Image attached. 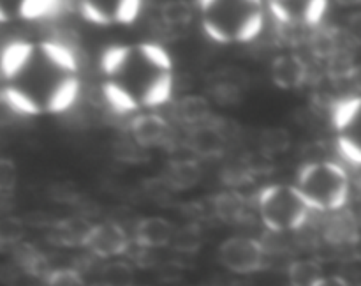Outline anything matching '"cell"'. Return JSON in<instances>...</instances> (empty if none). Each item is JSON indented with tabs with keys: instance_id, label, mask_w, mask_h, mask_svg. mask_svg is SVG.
<instances>
[{
	"instance_id": "obj_15",
	"label": "cell",
	"mask_w": 361,
	"mask_h": 286,
	"mask_svg": "<svg viewBox=\"0 0 361 286\" xmlns=\"http://www.w3.org/2000/svg\"><path fill=\"white\" fill-rule=\"evenodd\" d=\"M210 210L219 221L235 225L245 219L249 212V201L236 189L221 191L210 200Z\"/></svg>"
},
{
	"instance_id": "obj_6",
	"label": "cell",
	"mask_w": 361,
	"mask_h": 286,
	"mask_svg": "<svg viewBox=\"0 0 361 286\" xmlns=\"http://www.w3.org/2000/svg\"><path fill=\"white\" fill-rule=\"evenodd\" d=\"M334 126L342 157L361 166V95L342 99L335 105Z\"/></svg>"
},
{
	"instance_id": "obj_31",
	"label": "cell",
	"mask_w": 361,
	"mask_h": 286,
	"mask_svg": "<svg viewBox=\"0 0 361 286\" xmlns=\"http://www.w3.org/2000/svg\"><path fill=\"white\" fill-rule=\"evenodd\" d=\"M344 34L345 37L349 39V42L361 46V11L355 13L353 16H349L348 23H345Z\"/></svg>"
},
{
	"instance_id": "obj_28",
	"label": "cell",
	"mask_w": 361,
	"mask_h": 286,
	"mask_svg": "<svg viewBox=\"0 0 361 286\" xmlns=\"http://www.w3.org/2000/svg\"><path fill=\"white\" fill-rule=\"evenodd\" d=\"M23 237V221L20 218H4L0 222V244L2 247L20 246V240Z\"/></svg>"
},
{
	"instance_id": "obj_23",
	"label": "cell",
	"mask_w": 361,
	"mask_h": 286,
	"mask_svg": "<svg viewBox=\"0 0 361 286\" xmlns=\"http://www.w3.org/2000/svg\"><path fill=\"white\" fill-rule=\"evenodd\" d=\"M194 7L187 2H169L161 9V20L168 28H183L192 21Z\"/></svg>"
},
{
	"instance_id": "obj_1",
	"label": "cell",
	"mask_w": 361,
	"mask_h": 286,
	"mask_svg": "<svg viewBox=\"0 0 361 286\" xmlns=\"http://www.w3.org/2000/svg\"><path fill=\"white\" fill-rule=\"evenodd\" d=\"M80 66L67 46L16 41L2 52V101L23 115L60 113L80 94Z\"/></svg>"
},
{
	"instance_id": "obj_33",
	"label": "cell",
	"mask_w": 361,
	"mask_h": 286,
	"mask_svg": "<svg viewBox=\"0 0 361 286\" xmlns=\"http://www.w3.org/2000/svg\"><path fill=\"white\" fill-rule=\"evenodd\" d=\"M353 80H355L356 83H358V87L361 88V66L356 67V71H355V76H353Z\"/></svg>"
},
{
	"instance_id": "obj_26",
	"label": "cell",
	"mask_w": 361,
	"mask_h": 286,
	"mask_svg": "<svg viewBox=\"0 0 361 286\" xmlns=\"http://www.w3.org/2000/svg\"><path fill=\"white\" fill-rule=\"evenodd\" d=\"M203 244V233L197 225H187L176 230L171 246L180 253H196Z\"/></svg>"
},
{
	"instance_id": "obj_32",
	"label": "cell",
	"mask_w": 361,
	"mask_h": 286,
	"mask_svg": "<svg viewBox=\"0 0 361 286\" xmlns=\"http://www.w3.org/2000/svg\"><path fill=\"white\" fill-rule=\"evenodd\" d=\"M316 286H351V282L341 275H324Z\"/></svg>"
},
{
	"instance_id": "obj_21",
	"label": "cell",
	"mask_w": 361,
	"mask_h": 286,
	"mask_svg": "<svg viewBox=\"0 0 361 286\" xmlns=\"http://www.w3.org/2000/svg\"><path fill=\"white\" fill-rule=\"evenodd\" d=\"M291 133L286 127H268L259 134V152L270 159L286 154L291 148Z\"/></svg>"
},
{
	"instance_id": "obj_27",
	"label": "cell",
	"mask_w": 361,
	"mask_h": 286,
	"mask_svg": "<svg viewBox=\"0 0 361 286\" xmlns=\"http://www.w3.org/2000/svg\"><path fill=\"white\" fill-rule=\"evenodd\" d=\"M113 152H115L116 159L123 162H141L145 159V152L147 148H143L141 145H137L133 138L127 134V138L115 141L113 145Z\"/></svg>"
},
{
	"instance_id": "obj_9",
	"label": "cell",
	"mask_w": 361,
	"mask_h": 286,
	"mask_svg": "<svg viewBox=\"0 0 361 286\" xmlns=\"http://www.w3.org/2000/svg\"><path fill=\"white\" fill-rule=\"evenodd\" d=\"M81 16L94 25H130L141 13L137 0H101L81 2Z\"/></svg>"
},
{
	"instance_id": "obj_7",
	"label": "cell",
	"mask_w": 361,
	"mask_h": 286,
	"mask_svg": "<svg viewBox=\"0 0 361 286\" xmlns=\"http://www.w3.org/2000/svg\"><path fill=\"white\" fill-rule=\"evenodd\" d=\"M219 261L222 267L235 274H254L264 267L267 249L263 242L254 237H229L219 246Z\"/></svg>"
},
{
	"instance_id": "obj_34",
	"label": "cell",
	"mask_w": 361,
	"mask_h": 286,
	"mask_svg": "<svg viewBox=\"0 0 361 286\" xmlns=\"http://www.w3.org/2000/svg\"><path fill=\"white\" fill-rule=\"evenodd\" d=\"M351 286H361V272H360L358 275H356L355 282H351Z\"/></svg>"
},
{
	"instance_id": "obj_13",
	"label": "cell",
	"mask_w": 361,
	"mask_h": 286,
	"mask_svg": "<svg viewBox=\"0 0 361 286\" xmlns=\"http://www.w3.org/2000/svg\"><path fill=\"white\" fill-rule=\"evenodd\" d=\"M228 141L229 140L217 126V122H210L190 129L189 136H187V147L200 157H221Z\"/></svg>"
},
{
	"instance_id": "obj_10",
	"label": "cell",
	"mask_w": 361,
	"mask_h": 286,
	"mask_svg": "<svg viewBox=\"0 0 361 286\" xmlns=\"http://www.w3.org/2000/svg\"><path fill=\"white\" fill-rule=\"evenodd\" d=\"M85 249L99 258H115L129 249V237L118 222L102 221L92 226Z\"/></svg>"
},
{
	"instance_id": "obj_8",
	"label": "cell",
	"mask_w": 361,
	"mask_h": 286,
	"mask_svg": "<svg viewBox=\"0 0 361 286\" xmlns=\"http://www.w3.org/2000/svg\"><path fill=\"white\" fill-rule=\"evenodd\" d=\"M328 2L321 0H284L270 2L268 13L289 30H316L326 16Z\"/></svg>"
},
{
	"instance_id": "obj_12",
	"label": "cell",
	"mask_w": 361,
	"mask_h": 286,
	"mask_svg": "<svg viewBox=\"0 0 361 286\" xmlns=\"http://www.w3.org/2000/svg\"><path fill=\"white\" fill-rule=\"evenodd\" d=\"M270 76L281 90H300L310 76L309 64L296 53H281L271 60Z\"/></svg>"
},
{
	"instance_id": "obj_29",
	"label": "cell",
	"mask_w": 361,
	"mask_h": 286,
	"mask_svg": "<svg viewBox=\"0 0 361 286\" xmlns=\"http://www.w3.org/2000/svg\"><path fill=\"white\" fill-rule=\"evenodd\" d=\"M46 286H87L81 274L74 268H59L51 270L46 278Z\"/></svg>"
},
{
	"instance_id": "obj_25",
	"label": "cell",
	"mask_w": 361,
	"mask_h": 286,
	"mask_svg": "<svg viewBox=\"0 0 361 286\" xmlns=\"http://www.w3.org/2000/svg\"><path fill=\"white\" fill-rule=\"evenodd\" d=\"M104 286H133L134 270L127 261H109L102 268Z\"/></svg>"
},
{
	"instance_id": "obj_24",
	"label": "cell",
	"mask_w": 361,
	"mask_h": 286,
	"mask_svg": "<svg viewBox=\"0 0 361 286\" xmlns=\"http://www.w3.org/2000/svg\"><path fill=\"white\" fill-rule=\"evenodd\" d=\"M212 99L217 105L222 106H233L236 102L242 101V85L238 81L231 80V78H221V80L214 81L212 85Z\"/></svg>"
},
{
	"instance_id": "obj_20",
	"label": "cell",
	"mask_w": 361,
	"mask_h": 286,
	"mask_svg": "<svg viewBox=\"0 0 361 286\" xmlns=\"http://www.w3.org/2000/svg\"><path fill=\"white\" fill-rule=\"evenodd\" d=\"M288 278L291 286H316L324 278V272L317 260L302 258L289 265Z\"/></svg>"
},
{
	"instance_id": "obj_30",
	"label": "cell",
	"mask_w": 361,
	"mask_h": 286,
	"mask_svg": "<svg viewBox=\"0 0 361 286\" xmlns=\"http://www.w3.org/2000/svg\"><path fill=\"white\" fill-rule=\"evenodd\" d=\"M16 187V166L7 159H2L0 162V191L2 196L7 198Z\"/></svg>"
},
{
	"instance_id": "obj_11",
	"label": "cell",
	"mask_w": 361,
	"mask_h": 286,
	"mask_svg": "<svg viewBox=\"0 0 361 286\" xmlns=\"http://www.w3.org/2000/svg\"><path fill=\"white\" fill-rule=\"evenodd\" d=\"M129 136L143 148L164 147L171 140V127L159 113L143 112L129 122Z\"/></svg>"
},
{
	"instance_id": "obj_17",
	"label": "cell",
	"mask_w": 361,
	"mask_h": 286,
	"mask_svg": "<svg viewBox=\"0 0 361 286\" xmlns=\"http://www.w3.org/2000/svg\"><path fill=\"white\" fill-rule=\"evenodd\" d=\"M201 177L203 169L200 162L194 159H175L168 162L162 179L173 191H187L196 187L201 182Z\"/></svg>"
},
{
	"instance_id": "obj_3",
	"label": "cell",
	"mask_w": 361,
	"mask_h": 286,
	"mask_svg": "<svg viewBox=\"0 0 361 286\" xmlns=\"http://www.w3.org/2000/svg\"><path fill=\"white\" fill-rule=\"evenodd\" d=\"M267 9L254 0H207L200 2L201 27L222 44L249 42L263 30Z\"/></svg>"
},
{
	"instance_id": "obj_18",
	"label": "cell",
	"mask_w": 361,
	"mask_h": 286,
	"mask_svg": "<svg viewBox=\"0 0 361 286\" xmlns=\"http://www.w3.org/2000/svg\"><path fill=\"white\" fill-rule=\"evenodd\" d=\"M176 115L183 124L194 129V127L204 126L212 122V102L210 99L200 94L183 95L176 106Z\"/></svg>"
},
{
	"instance_id": "obj_14",
	"label": "cell",
	"mask_w": 361,
	"mask_h": 286,
	"mask_svg": "<svg viewBox=\"0 0 361 286\" xmlns=\"http://www.w3.org/2000/svg\"><path fill=\"white\" fill-rule=\"evenodd\" d=\"M176 230L168 219L161 215H148L140 219L136 226V242L143 249H161L171 246Z\"/></svg>"
},
{
	"instance_id": "obj_22",
	"label": "cell",
	"mask_w": 361,
	"mask_h": 286,
	"mask_svg": "<svg viewBox=\"0 0 361 286\" xmlns=\"http://www.w3.org/2000/svg\"><path fill=\"white\" fill-rule=\"evenodd\" d=\"M14 256H16L18 265L23 268L25 272L32 275H37V278H48L51 274V270L48 268V261H46L44 254L34 247L32 244H20V246L14 247Z\"/></svg>"
},
{
	"instance_id": "obj_5",
	"label": "cell",
	"mask_w": 361,
	"mask_h": 286,
	"mask_svg": "<svg viewBox=\"0 0 361 286\" xmlns=\"http://www.w3.org/2000/svg\"><path fill=\"white\" fill-rule=\"evenodd\" d=\"M256 208L261 222L274 233L296 232L309 221L312 212L296 186L289 184H271L261 189Z\"/></svg>"
},
{
	"instance_id": "obj_19",
	"label": "cell",
	"mask_w": 361,
	"mask_h": 286,
	"mask_svg": "<svg viewBox=\"0 0 361 286\" xmlns=\"http://www.w3.org/2000/svg\"><path fill=\"white\" fill-rule=\"evenodd\" d=\"M92 222L81 218H66L53 222V235L55 242L66 247H85L88 235H90Z\"/></svg>"
},
{
	"instance_id": "obj_2",
	"label": "cell",
	"mask_w": 361,
	"mask_h": 286,
	"mask_svg": "<svg viewBox=\"0 0 361 286\" xmlns=\"http://www.w3.org/2000/svg\"><path fill=\"white\" fill-rule=\"evenodd\" d=\"M101 73L102 94L118 113L157 108L171 97V56L159 44L108 48L101 55Z\"/></svg>"
},
{
	"instance_id": "obj_16",
	"label": "cell",
	"mask_w": 361,
	"mask_h": 286,
	"mask_svg": "<svg viewBox=\"0 0 361 286\" xmlns=\"http://www.w3.org/2000/svg\"><path fill=\"white\" fill-rule=\"evenodd\" d=\"M324 239L335 246H348V244L358 242L360 230L355 215L344 210L328 214V219L323 225Z\"/></svg>"
},
{
	"instance_id": "obj_4",
	"label": "cell",
	"mask_w": 361,
	"mask_h": 286,
	"mask_svg": "<svg viewBox=\"0 0 361 286\" xmlns=\"http://www.w3.org/2000/svg\"><path fill=\"white\" fill-rule=\"evenodd\" d=\"M295 186L305 198L307 205L323 214L344 210L351 193L345 168L330 159L303 162L296 173Z\"/></svg>"
}]
</instances>
